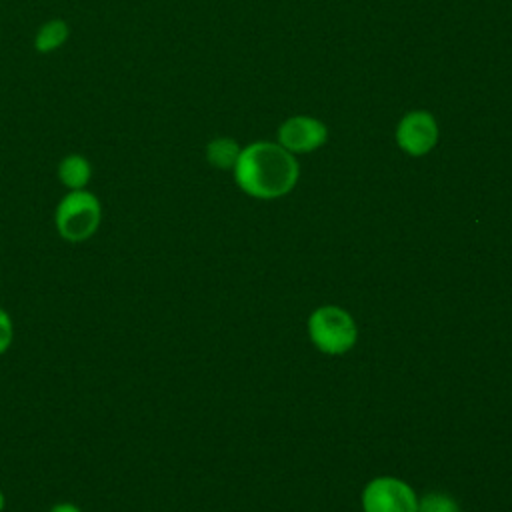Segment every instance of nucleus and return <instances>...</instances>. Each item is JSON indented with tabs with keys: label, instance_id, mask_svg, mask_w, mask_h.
<instances>
[{
	"label": "nucleus",
	"instance_id": "9d476101",
	"mask_svg": "<svg viewBox=\"0 0 512 512\" xmlns=\"http://www.w3.org/2000/svg\"><path fill=\"white\" fill-rule=\"evenodd\" d=\"M416 512H460V506L448 494L430 492L418 500Z\"/></svg>",
	"mask_w": 512,
	"mask_h": 512
},
{
	"label": "nucleus",
	"instance_id": "f03ea898",
	"mask_svg": "<svg viewBox=\"0 0 512 512\" xmlns=\"http://www.w3.org/2000/svg\"><path fill=\"white\" fill-rule=\"evenodd\" d=\"M102 224V204L94 192L68 190L56 204L54 228L66 242L78 244L90 240Z\"/></svg>",
	"mask_w": 512,
	"mask_h": 512
},
{
	"label": "nucleus",
	"instance_id": "f8f14e48",
	"mask_svg": "<svg viewBox=\"0 0 512 512\" xmlns=\"http://www.w3.org/2000/svg\"><path fill=\"white\" fill-rule=\"evenodd\" d=\"M48 512H82L74 502H56Z\"/></svg>",
	"mask_w": 512,
	"mask_h": 512
},
{
	"label": "nucleus",
	"instance_id": "9b49d317",
	"mask_svg": "<svg viewBox=\"0 0 512 512\" xmlns=\"http://www.w3.org/2000/svg\"><path fill=\"white\" fill-rule=\"evenodd\" d=\"M14 342V322L12 316L0 306V356L10 350Z\"/></svg>",
	"mask_w": 512,
	"mask_h": 512
},
{
	"label": "nucleus",
	"instance_id": "ddd939ff",
	"mask_svg": "<svg viewBox=\"0 0 512 512\" xmlns=\"http://www.w3.org/2000/svg\"><path fill=\"white\" fill-rule=\"evenodd\" d=\"M4 508H6V496H4V492L0 490V512H4Z\"/></svg>",
	"mask_w": 512,
	"mask_h": 512
},
{
	"label": "nucleus",
	"instance_id": "0eeeda50",
	"mask_svg": "<svg viewBox=\"0 0 512 512\" xmlns=\"http://www.w3.org/2000/svg\"><path fill=\"white\" fill-rule=\"evenodd\" d=\"M56 176L66 190H84L92 180V164L84 154L72 152L60 158L56 166Z\"/></svg>",
	"mask_w": 512,
	"mask_h": 512
},
{
	"label": "nucleus",
	"instance_id": "39448f33",
	"mask_svg": "<svg viewBox=\"0 0 512 512\" xmlns=\"http://www.w3.org/2000/svg\"><path fill=\"white\" fill-rule=\"evenodd\" d=\"M396 140L410 156H422L430 152L438 140L436 120L424 110L408 112L396 128Z\"/></svg>",
	"mask_w": 512,
	"mask_h": 512
},
{
	"label": "nucleus",
	"instance_id": "20e7f679",
	"mask_svg": "<svg viewBox=\"0 0 512 512\" xmlns=\"http://www.w3.org/2000/svg\"><path fill=\"white\" fill-rule=\"evenodd\" d=\"M362 508L364 512H416L418 498L406 482L380 476L366 484L362 492Z\"/></svg>",
	"mask_w": 512,
	"mask_h": 512
},
{
	"label": "nucleus",
	"instance_id": "423d86ee",
	"mask_svg": "<svg viewBox=\"0 0 512 512\" xmlns=\"http://www.w3.org/2000/svg\"><path fill=\"white\" fill-rule=\"evenodd\" d=\"M328 138V128L310 116L288 118L278 130V142L288 152H312L320 148Z\"/></svg>",
	"mask_w": 512,
	"mask_h": 512
},
{
	"label": "nucleus",
	"instance_id": "6e6552de",
	"mask_svg": "<svg viewBox=\"0 0 512 512\" xmlns=\"http://www.w3.org/2000/svg\"><path fill=\"white\" fill-rule=\"evenodd\" d=\"M70 38V24L62 18H50L38 26L34 34V50L38 54H52L60 50Z\"/></svg>",
	"mask_w": 512,
	"mask_h": 512
},
{
	"label": "nucleus",
	"instance_id": "1a4fd4ad",
	"mask_svg": "<svg viewBox=\"0 0 512 512\" xmlns=\"http://www.w3.org/2000/svg\"><path fill=\"white\" fill-rule=\"evenodd\" d=\"M240 148L236 144V140L232 138H214L208 142L206 146V160L220 170H234L238 156H240Z\"/></svg>",
	"mask_w": 512,
	"mask_h": 512
},
{
	"label": "nucleus",
	"instance_id": "7ed1b4c3",
	"mask_svg": "<svg viewBox=\"0 0 512 512\" xmlns=\"http://www.w3.org/2000/svg\"><path fill=\"white\" fill-rule=\"evenodd\" d=\"M312 344L324 354H344L358 338L354 318L338 306H320L308 318Z\"/></svg>",
	"mask_w": 512,
	"mask_h": 512
},
{
	"label": "nucleus",
	"instance_id": "f257e3e1",
	"mask_svg": "<svg viewBox=\"0 0 512 512\" xmlns=\"http://www.w3.org/2000/svg\"><path fill=\"white\" fill-rule=\"evenodd\" d=\"M298 162L292 152L272 142L246 146L234 166L236 184L254 198H278L288 194L298 182Z\"/></svg>",
	"mask_w": 512,
	"mask_h": 512
}]
</instances>
